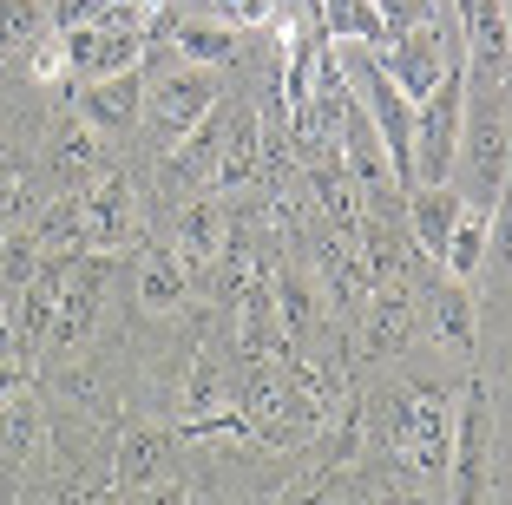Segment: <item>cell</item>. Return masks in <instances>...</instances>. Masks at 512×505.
<instances>
[{"mask_svg":"<svg viewBox=\"0 0 512 505\" xmlns=\"http://www.w3.org/2000/svg\"><path fill=\"white\" fill-rule=\"evenodd\" d=\"M493 230H499V210H480V204L460 210V223H453L447 250H440V263H447L453 283H473V276L486 269V256H493Z\"/></svg>","mask_w":512,"mask_h":505,"instance_id":"16","label":"cell"},{"mask_svg":"<svg viewBox=\"0 0 512 505\" xmlns=\"http://www.w3.org/2000/svg\"><path fill=\"white\" fill-rule=\"evenodd\" d=\"M322 40L329 46H388V27H381L375 0H309Z\"/></svg>","mask_w":512,"mask_h":505,"instance_id":"18","label":"cell"},{"mask_svg":"<svg viewBox=\"0 0 512 505\" xmlns=\"http://www.w3.org/2000/svg\"><path fill=\"white\" fill-rule=\"evenodd\" d=\"M447 486H453V505H486L493 499V407H486L480 381H467V394L453 407Z\"/></svg>","mask_w":512,"mask_h":505,"instance_id":"3","label":"cell"},{"mask_svg":"<svg viewBox=\"0 0 512 505\" xmlns=\"http://www.w3.org/2000/svg\"><path fill=\"white\" fill-rule=\"evenodd\" d=\"M66 46V79H106V73H125V66L145 60V33L132 27H73L60 33Z\"/></svg>","mask_w":512,"mask_h":505,"instance_id":"7","label":"cell"},{"mask_svg":"<svg viewBox=\"0 0 512 505\" xmlns=\"http://www.w3.org/2000/svg\"><path fill=\"white\" fill-rule=\"evenodd\" d=\"M355 322H362V355H368V361L401 355L407 335H414V289H407V276L368 289V302L355 309Z\"/></svg>","mask_w":512,"mask_h":505,"instance_id":"9","label":"cell"},{"mask_svg":"<svg viewBox=\"0 0 512 505\" xmlns=\"http://www.w3.org/2000/svg\"><path fill=\"white\" fill-rule=\"evenodd\" d=\"M191 296V263H184L178 250H151L145 263H138V283H132V302L145 315H171L178 302Z\"/></svg>","mask_w":512,"mask_h":505,"instance_id":"17","label":"cell"},{"mask_svg":"<svg viewBox=\"0 0 512 505\" xmlns=\"http://www.w3.org/2000/svg\"><path fill=\"white\" fill-rule=\"evenodd\" d=\"M427 322H434V342L447 348L460 368H473V355H480V302L467 296V283H440L434 276V296H427Z\"/></svg>","mask_w":512,"mask_h":505,"instance_id":"11","label":"cell"},{"mask_svg":"<svg viewBox=\"0 0 512 505\" xmlns=\"http://www.w3.org/2000/svg\"><path fill=\"white\" fill-rule=\"evenodd\" d=\"M224 243H230V210L217 204V197H191V204L178 210V243H171V250L191 269H204V263L224 256Z\"/></svg>","mask_w":512,"mask_h":505,"instance_id":"15","label":"cell"},{"mask_svg":"<svg viewBox=\"0 0 512 505\" xmlns=\"http://www.w3.org/2000/svg\"><path fill=\"white\" fill-rule=\"evenodd\" d=\"M46 171L73 191V184H92L99 178V132H86L79 119H60L53 138H46Z\"/></svg>","mask_w":512,"mask_h":505,"instance_id":"19","label":"cell"},{"mask_svg":"<svg viewBox=\"0 0 512 505\" xmlns=\"http://www.w3.org/2000/svg\"><path fill=\"white\" fill-rule=\"evenodd\" d=\"M368 53H375V66L394 79V92H401L407 105H421L427 92L447 79V66L460 60V53H453V33H447V20H440V14L421 20V27H407V33H394L388 46H368Z\"/></svg>","mask_w":512,"mask_h":505,"instance_id":"4","label":"cell"},{"mask_svg":"<svg viewBox=\"0 0 512 505\" xmlns=\"http://www.w3.org/2000/svg\"><path fill=\"white\" fill-rule=\"evenodd\" d=\"M0 348H7V315H0Z\"/></svg>","mask_w":512,"mask_h":505,"instance_id":"26","label":"cell"},{"mask_svg":"<svg viewBox=\"0 0 512 505\" xmlns=\"http://www.w3.org/2000/svg\"><path fill=\"white\" fill-rule=\"evenodd\" d=\"M40 427H46L40 401L7 387V394H0V460H27L33 446H40Z\"/></svg>","mask_w":512,"mask_h":505,"instance_id":"20","label":"cell"},{"mask_svg":"<svg viewBox=\"0 0 512 505\" xmlns=\"http://www.w3.org/2000/svg\"><path fill=\"white\" fill-rule=\"evenodd\" d=\"M46 27V0H0V53H27Z\"/></svg>","mask_w":512,"mask_h":505,"instance_id":"21","label":"cell"},{"mask_svg":"<svg viewBox=\"0 0 512 505\" xmlns=\"http://www.w3.org/2000/svg\"><path fill=\"white\" fill-rule=\"evenodd\" d=\"M138 105H145V73L138 66L106 73V79H79V125L99 132V138H132Z\"/></svg>","mask_w":512,"mask_h":505,"instance_id":"5","label":"cell"},{"mask_svg":"<svg viewBox=\"0 0 512 505\" xmlns=\"http://www.w3.org/2000/svg\"><path fill=\"white\" fill-rule=\"evenodd\" d=\"M453 171L467 178V204L499 210L506 204V86H486L467 73V105H460V138H453Z\"/></svg>","mask_w":512,"mask_h":505,"instance_id":"1","label":"cell"},{"mask_svg":"<svg viewBox=\"0 0 512 505\" xmlns=\"http://www.w3.org/2000/svg\"><path fill=\"white\" fill-rule=\"evenodd\" d=\"M460 7V27H467V73L486 86H506L512 66V33H506V0H453Z\"/></svg>","mask_w":512,"mask_h":505,"instance_id":"8","label":"cell"},{"mask_svg":"<svg viewBox=\"0 0 512 505\" xmlns=\"http://www.w3.org/2000/svg\"><path fill=\"white\" fill-rule=\"evenodd\" d=\"M256 164H263V112H256V105H237L230 132L217 138V171H211V184H217V191H250Z\"/></svg>","mask_w":512,"mask_h":505,"instance_id":"14","label":"cell"},{"mask_svg":"<svg viewBox=\"0 0 512 505\" xmlns=\"http://www.w3.org/2000/svg\"><path fill=\"white\" fill-rule=\"evenodd\" d=\"M375 14H381V27H388V40H394V33H407V27H421V20H434V14H440V0H375Z\"/></svg>","mask_w":512,"mask_h":505,"instance_id":"23","label":"cell"},{"mask_svg":"<svg viewBox=\"0 0 512 505\" xmlns=\"http://www.w3.org/2000/svg\"><path fill=\"white\" fill-rule=\"evenodd\" d=\"M151 40H171L191 66H211V73H217V66L237 60L243 33H237V27H224V20H211V14H171L165 27L151 33Z\"/></svg>","mask_w":512,"mask_h":505,"instance_id":"13","label":"cell"},{"mask_svg":"<svg viewBox=\"0 0 512 505\" xmlns=\"http://www.w3.org/2000/svg\"><path fill=\"white\" fill-rule=\"evenodd\" d=\"M217 105H224V79L211 73V66H165V73L145 79V105H138V119L151 125V138H158V151H171L178 138H191L197 125L211 119Z\"/></svg>","mask_w":512,"mask_h":505,"instance_id":"2","label":"cell"},{"mask_svg":"<svg viewBox=\"0 0 512 505\" xmlns=\"http://www.w3.org/2000/svg\"><path fill=\"white\" fill-rule=\"evenodd\" d=\"M138 505H191V492L178 479H151V486H138Z\"/></svg>","mask_w":512,"mask_h":505,"instance_id":"25","label":"cell"},{"mask_svg":"<svg viewBox=\"0 0 512 505\" xmlns=\"http://www.w3.org/2000/svg\"><path fill=\"white\" fill-rule=\"evenodd\" d=\"M276 505H335V473H329V466H322V473L309 479V486L283 492V499H276Z\"/></svg>","mask_w":512,"mask_h":505,"instance_id":"24","label":"cell"},{"mask_svg":"<svg viewBox=\"0 0 512 505\" xmlns=\"http://www.w3.org/2000/svg\"><path fill=\"white\" fill-rule=\"evenodd\" d=\"M460 210H467L460 184H414V191H401V217H407V230H414V250H421L427 263H440V250H447Z\"/></svg>","mask_w":512,"mask_h":505,"instance_id":"10","label":"cell"},{"mask_svg":"<svg viewBox=\"0 0 512 505\" xmlns=\"http://www.w3.org/2000/svg\"><path fill=\"white\" fill-rule=\"evenodd\" d=\"M27 79H33V86H60V79H66V46H60L53 27L27 46ZM66 86H73V79H66Z\"/></svg>","mask_w":512,"mask_h":505,"instance_id":"22","label":"cell"},{"mask_svg":"<svg viewBox=\"0 0 512 505\" xmlns=\"http://www.w3.org/2000/svg\"><path fill=\"white\" fill-rule=\"evenodd\" d=\"M138 230V191L125 171H106L92 184V197H79V250H119Z\"/></svg>","mask_w":512,"mask_h":505,"instance_id":"6","label":"cell"},{"mask_svg":"<svg viewBox=\"0 0 512 505\" xmlns=\"http://www.w3.org/2000/svg\"><path fill=\"white\" fill-rule=\"evenodd\" d=\"M112 473L119 486H151V479H171L178 473V427H132L112 453Z\"/></svg>","mask_w":512,"mask_h":505,"instance_id":"12","label":"cell"}]
</instances>
